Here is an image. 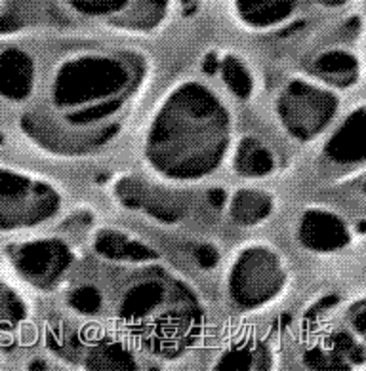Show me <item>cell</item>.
I'll list each match as a JSON object with an SVG mask.
<instances>
[{"label":"cell","instance_id":"cell-12","mask_svg":"<svg viewBox=\"0 0 366 371\" xmlns=\"http://www.w3.org/2000/svg\"><path fill=\"white\" fill-rule=\"evenodd\" d=\"M238 12L254 27H269L290 16L294 0H237Z\"/></svg>","mask_w":366,"mask_h":371},{"label":"cell","instance_id":"cell-9","mask_svg":"<svg viewBox=\"0 0 366 371\" xmlns=\"http://www.w3.org/2000/svg\"><path fill=\"white\" fill-rule=\"evenodd\" d=\"M164 301V286L158 280H141L132 286L121 303V318L140 322L151 316Z\"/></svg>","mask_w":366,"mask_h":371},{"label":"cell","instance_id":"cell-7","mask_svg":"<svg viewBox=\"0 0 366 371\" xmlns=\"http://www.w3.org/2000/svg\"><path fill=\"white\" fill-rule=\"evenodd\" d=\"M35 84V63L21 50L0 53V95L12 101L29 98Z\"/></svg>","mask_w":366,"mask_h":371},{"label":"cell","instance_id":"cell-5","mask_svg":"<svg viewBox=\"0 0 366 371\" xmlns=\"http://www.w3.org/2000/svg\"><path fill=\"white\" fill-rule=\"evenodd\" d=\"M10 259L16 271L27 282L42 290H50L63 276L73 261V256L65 242L50 238L19 246L14 250Z\"/></svg>","mask_w":366,"mask_h":371},{"label":"cell","instance_id":"cell-13","mask_svg":"<svg viewBox=\"0 0 366 371\" xmlns=\"http://www.w3.org/2000/svg\"><path fill=\"white\" fill-rule=\"evenodd\" d=\"M233 166L238 174L250 175V177H260L273 172L275 158L265 147L256 140H243L240 145L235 151Z\"/></svg>","mask_w":366,"mask_h":371},{"label":"cell","instance_id":"cell-8","mask_svg":"<svg viewBox=\"0 0 366 371\" xmlns=\"http://www.w3.org/2000/svg\"><path fill=\"white\" fill-rule=\"evenodd\" d=\"M326 157L336 164L362 162L365 158V107L351 113L326 143Z\"/></svg>","mask_w":366,"mask_h":371},{"label":"cell","instance_id":"cell-19","mask_svg":"<svg viewBox=\"0 0 366 371\" xmlns=\"http://www.w3.org/2000/svg\"><path fill=\"white\" fill-rule=\"evenodd\" d=\"M128 0H73V6L90 16H107L118 12Z\"/></svg>","mask_w":366,"mask_h":371},{"label":"cell","instance_id":"cell-16","mask_svg":"<svg viewBox=\"0 0 366 371\" xmlns=\"http://www.w3.org/2000/svg\"><path fill=\"white\" fill-rule=\"evenodd\" d=\"M92 367H103V370H132L136 365L132 354L122 348L121 345H109L99 348L98 354L90 360Z\"/></svg>","mask_w":366,"mask_h":371},{"label":"cell","instance_id":"cell-10","mask_svg":"<svg viewBox=\"0 0 366 371\" xmlns=\"http://www.w3.org/2000/svg\"><path fill=\"white\" fill-rule=\"evenodd\" d=\"M273 197L256 189H240L229 200V211L238 225H258L273 211Z\"/></svg>","mask_w":366,"mask_h":371},{"label":"cell","instance_id":"cell-1","mask_svg":"<svg viewBox=\"0 0 366 371\" xmlns=\"http://www.w3.org/2000/svg\"><path fill=\"white\" fill-rule=\"evenodd\" d=\"M195 137L227 147L229 116L220 99L200 84L189 82L166 98L151 120L146 137L147 160L166 179L181 181L189 152L187 181L203 179L218 169L225 155Z\"/></svg>","mask_w":366,"mask_h":371},{"label":"cell","instance_id":"cell-14","mask_svg":"<svg viewBox=\"0 0 366 371\" xmlns=\"http://www.w3.org/2000/svg\"><path fill=\"white\" fill-rule=\"evenodd\" d=\"M355 69H357V59L342 50L326 52L317 61V73L337 86H349L355 78Z\"/></svg>","mask_w":366,"mask_h":371},{"label":"cell","instance_id":"cell-6","mask_svg":"<svg viewBox=\"0 0 366 371\" xmlns=\"http://www.w3.org/2000/svg\"><path fill=\"white\" fill-rule=\"evenodd\" d=\"M298 236L309 250L336 251L347 246L351 232L340 215L317 208L303 214L298 226Z\"/></svg>","mask_w":366,"mask_h":371},{"label":"cell","instance_id":"cell-3","mask_svg":"<svg viewBox=\"0 0 366 371\" xmlns=\"http://www.w3.org/2000/svg\"><path fill=\"white\" fill-rule=\"evenodd\" d=\"M286 286V267L271 248L250 246L237 256L229 274V291L237 307L262 308Z\"/></svg>","mask_w":366,"mask_h":371},{"label":"cell","instance_id":"cell-20","mask_svg":"<svg viewBox=\"0 0 366 371\" xmlns=\"http://www.w3.org/2000/svg\"><path fill=\"white\" fill-rule=\"evenodd\" d=\"M195 257H197V261L200 263L204 268L214 267L215 263H218V251H215V248L208 246V244L198 246L197 251H195Z\"/></svg>","mask_w":366,"mask_h":371},{"label":"cell","instance_id":"cell-18","mask_svg":"<svg viewBox=\"0 0 366 371\" xmlns=\"http://www.w3.org/2000/svg\"><path fill=\"white\" fill-rule=\"evenodd\" d=\"M69 303L82 314H92L101 307V293L96 288H81L71 296Z\"/></svg>","mask_w":366,"mask_h":371},{"label":"cell","instance_id":"cell-22","mask_svg":"<svg viewBox=\"0 0 366 371\" xmlns=\"http://www.w3.org/2000/svg\"><path fill=\"white\" fill-rule=\"evenodd\" d=\"M183 2H189V0H183Z\"/></svg>","mask_w":366,"mask_h":371},{"label":"cell","instance_id":"cell-11","mask_svg":"<svg viewBox=\"0 0 366 371\" xmlns=\"http://www.w3.org/2000/svg\"><path fill=\"white\" fill-rule=\"evenodd\" d=\"M96 248L101 256L109 259H134V261H147L155 257V251L147 248L146 244L132 240L126 234L116 231L99 232L96 238Z\"/></svg>","mask_w":366,"mask_h":371},{"label":"cell","instance_id":"cell-21","mask_svg":"<svg viewBox=\"0 0 366 371\" xmlns=\"http://www.w3.org/2000/svg\"><path fill=\"white\" fill-rule=\"evenodd\" d=\"M215 69H218V59H215V56H208L204 61V70L212 75V73H215Z\"/></svg>","mask_w":366,"mask_h":371},{"label":"cell","instance_id":"cell-15","mask_svg":"<svg viewBox=\"0 0 366 371\" xmlns=\"http://www.w3.org/2000/svg\"><path fill=\"white\" fill-rule=\"evenodd\" d=\"M223 80L229 88H231V92L238 98H248L254 90V82H252V76L250 73L246 70L238 59L235 58H229L225 59V63H223Z\"/></svg>","mask_w":366,"mask_h":371},{"label":"cell","instance_id":"cell-2","mask_svg":"<svg viewBox=\"0 0 366 371\" xmlns=\"http://www.w3.org/2000/svg\"><path fill=\"white\" fill-rule=\"evenodd\" d=\"M126 84L128 73L115 59L81 58L61 65L54 80L52 99L61 109H88L118 101Z\"/></svg>","mask_w":366,"mask_h":371},{"label":"cell","instance_id":"cell-17","mask_svg":"<svg viewBox=\"0 0 366 371\" xmlns=\"http://www.w3.org/2000/svg\"><path fill=\"white\" fill-rule=\"evenodd\" d=\"M254 364H256L254 354H252L250 348L244 347L225 350L223 356L218 360V367H221V370H250Z\"/></svg>","mask_w":366,"mask_h":371},{"label":"cell","instance_id":"cell-4","mask_svg":"<svg viewBox=\"0 0 366 371\" xmlns=\"http://www.w3.org/2000/svg\"><path fill=\"white\" fill-rule=\"evenodd\" d=\"M337 107L340 99L334 92L305 80H292L279 99V116L288 134L307 141L328 126Z\"/></svg>","mask_w":366,"mask_h":371}]
</instances>
